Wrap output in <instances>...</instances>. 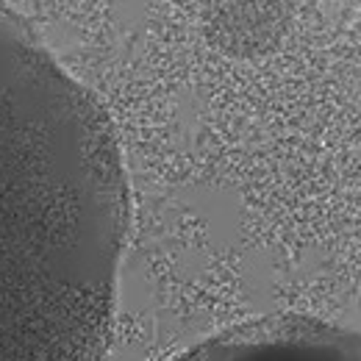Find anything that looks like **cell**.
I'll return each mask as SVG.
<instances>
[{"label":"cell","mask_w":361,"mask_h":361,"mask_svg":"<svg viewBox=\"0 0 361 361\" xmlns=\"http://www.w3.org/2000/svg\"><path fill=\"white\" fill-rule=\"evenodd\" d=\"M128 186L114 131L0 11V361H100Z\"/></svg>","instance_id":"obj_1"},{"label":"cell","mask_w":361,"mask_h":361,"mask_svg":"<svg viewBox=\"0 0 361 361\" xmlns=\"http://www.w3.org/2000/svg\"><path fill=\"white\" fill-rule=\"evenodd\" d=\"M178 361H361V334L309 317L256 319L203 342Z\"/></svg>","instance_id":"obj_2"},{"label":"cell","mask_w":361,"mask_h":361,"mask_svg":"<svg viewBox=\"0 0 361 361\" xmlns=\"http://www.w3.org/2000/svg\"><path fill=\"white\" fill-rule=\"evenodd\" d=\"M289 23V0H209V28L226 47L270 45Z\"/></svg>","instance_id":"obj_3"}]
</instances>
